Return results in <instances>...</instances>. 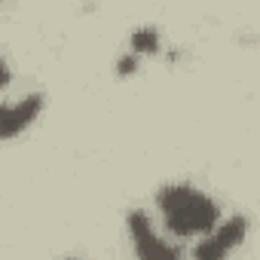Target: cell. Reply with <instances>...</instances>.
I'll use <instances>...</instances> for the list:
<instances>
[{
	"instance_id": "cell-8",
	"label": "cell",
	"mask_w": 260,
	"mask_h": 260,
	"mask_svg": "<svg viewBox=\"0 0 260 260\" xmlns=\"http://www.w3.org/2000/svg\"><path fill=\"white\" fill-rule=\"evenodd\" d=\"M0 86H10V64L0 61Z\"/></svg>"
},
{
	"instance_id": "cell-2",
	"label": "cell",
	"mask_w": 260,
	"mask_h": 260,
	"mask_svg": "<svg viewBox=\"0 0 260 260\" xmlns=\"http://www.w3.org/2000/svg\"><path fill=\"white\" fill-rule=\"evenodd\" d=\"M128 233H132L135 254L141 260H175L178 257V248H172L159 236H153L150 217L144 211H132V214H128Z\"/></svg>"
},
{
	"instance_id": "cell-7",
	"label": "cell",
	"mask_w": 260,
	"mask_h": 260,
	"mask_svg": "<svg viewBox=\"0 0 260 260\" xmlns=\"http://www.w3.org/2000/svg\"><path fill=\"white\" fill-rule=\"evenodd\" d=\"M135 68H138V58H135V55H125V58H119V64H116L119 74H135Z\"/></svg>"
},
{
	"instance_id": "cell-6",
	"label": "cell",
	"mask_w": 260,
	"mask_h": 260,
	"mask_svg": "<svg viewBox=\"0 0 260 260\" xmlns=\"http://www.w3.org/2000/svg\"><path fill=\"white\" fill-rule=\"evenodd\" d=\"M226 254H230V251H226L214 236H211V239H205V242H199V245H196V251H193V257H196V260H223Z\"/></svg>"
},
{
	"instance_id": "cell-5",
	"label": "cell",
	"mask_w": 260,
	"mask_h": 260,
	"mask_svg": "<svg viewBox=\"0 0 260 260\" xmlns=\"http://www.w3.org/2000/svg\"><path fill=\"white\" fill-rule=\"evenodd\" d=\"M132 49L135 52H147V55H153L156 49H159V34L153 31V28H141V31H135L132 34Z\"/></svg>"
},
{
	"instance_id": "cell-4",
	"label": "cell",
	"mask_w": 260,
	"mask_h": 260,
	"mask_svg": "<svg viewBox=\"0 0 260 260\" xmlns=\"http://www.w3.org/2000/svg\"><path fill=\"white\" fill-rule=\"evenodd\" d=\"M245 233H248V220H245V217H230V220H223V223L214 230V239H217L226 251H233L236 245H242Z\"/></svg>"
},
{
	"instance_id": "cell-1",
	"label": "cell",
	"mask_w": 260,
	"mask_h": 260,
	"mask_svg": "<svg viewBox=\"0 0 260 260\" xmlns=\"http://www.w3.org/2000/svg\"><path fill=\"white\" fill-rule=\"evenodd\" d=\"M156 205H159V211L166 217V226L175 236L211 233L217 226V217H220L217 205L205 193H199V190H193L187 184H169V187H162L156 193Z\"/></svg>"
},
{
	"instance_id": "cell-3",
	"label": "cell",
	"mask_w": 260,
	"mask_h": 260,
	"mask_svg": "<svg viewBox=\"0 0 260 260\" xmlns=\"http://www.w3.org/2000/svg\"><path fill=\"white\" fill-rule=\"evenodd\" d=\"M40 110H43V95H25L22 101L4 107V113H0V135L16 138L28 122H34V116Z\"/></svg>"
}]
</instances>
